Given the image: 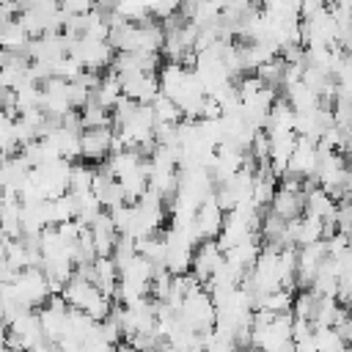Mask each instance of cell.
<instances>
[{
    "instance_id": "1",
    "label": "cell",
    "mask_w": 352,
    "mask_h": 352,
    "mask_svg": "<svg viewBox=\"0 0 352 352\" xmlns=\"http://www.w3.org/2000/svg\"><path fill=\"white\" fill-rule=\"evenodd\" d=\"M11 286H14L16 302L25 305L28 311L41 308V305L50 300V286H47V278H44L41 270H33V267H30V270L16 272L14 280H11Z\"/></svg>"
},
{
    "instance_id": "2",
    "label": "cell",
    "mask_w": 352,
    "mask_h": 352,
    "mask_svg": "<svg viewBox=\"0 0 352 352\" xmlns=\"http://www.w3.org/2000/svg\"><path fill=\"white\" fill-rule=\"evenodd\" d=\"M110 140H113V129L102 126V129H82L80 132V157L88 160L91 165H99L110 157Z\"/></svg>"
},
{
    "instance_id": "3",
    "label": "cell",
    "mask_w": 352,
    "mask_h": 352,
    "mask_svg": "<svg viewBox=\"0 0 352 352\" xmlns=\"http://www.w3.org/2000/svg\"><path fill=\"white\" fill-rule=\"evenodd\" d=\"M220 264H223L220 248L214 245V239H206V242H201V245L192 250V267H190V272H192V278L204 286V283L220 270Z\"/></svg>"
},
{
    "instance_id": "4",
    "label": "cell",
    "mask_w": 352,
    "mask_h": 352,
    "mask_svg": "<svg viewBox=\"0 0 352 352\" xmlns=\"http://www.w3.org/2000/svg\"><path fill=\"white\" fill-rule=\"evenodd\" d=\"M270 212L278 214L280 220H297L305 212V192H286V190H275V198L270 204Z\"/></svg>"
},
{
    "instance_id": "5",
    "label": "cell",
    "mask_w": 352,
    "mask_h": 352,
    "mask_svg": "<svg viewBox=\"0 0 352 352\" xmlns=\"http://www.w3.org/2000/svg\"><path fill=\"white\" fill-rule=\"evenodd\" d=\"M28 44H30V33H28L25 25L19 22V16H14L11 22L3 25V30H0V50H3V52L28 55Z\"/></svg>"
},
{
    "instance_id": "6",
    "label": "cell",
    "mask_w": 352,
    "mask_h": 352,
    "mask_svg": "<svg viewBox=\"0 0 352 352\" xmlns=\"http://www.w3.org/2000/svg\"><path fill=\"white\" fill-rule=\"evenodd\" d=\"M151 110H154L157 124H179V121H184V118H182L179 104H176V102H170V99H168V96H162V94L151 102Z\"/></svg>"
},
{
    "instance_id": "7",
    "label": "cell",
    "mask_w": 352,
    "mask_h": 352,
    "mask_svg": "<svg viewBox=\"0 0 352 352\" xmlns=\"http://www.w3.org/2000/svg\"><path fill=\"white\" fill-rule=\"evenodd\" d=\"M292 294L289 292H283V289H278V292H270V294H264L261 300H258V305L256 308H261V311H270V314H286V311H292Z\"/></svg>"
},
{
    "instance_id": "8",
    "label": "cell",
    "mask_w": 352,
    "mask_h": 352,
    "mask_svg": "<svg viewBox=\"0 0 352 352\" xmlns=\"http://www.w3.org/2000/svg\"><path fill=\"white\" fill-rule=\"evenodd\" d=\"M33 352H60V346H58V344H52V341H41Z\"/></svg>"
}]
</instances>
